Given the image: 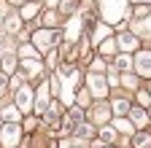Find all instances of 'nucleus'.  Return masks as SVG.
Returning a JSON list of instances; mask_svg holds the SVG:
<instances>
[{
	"label": "nucleus",
	"instance_id": "obj_1",
	"mask_svg": "<svg viewBox=\"0 0 151 148\" xmlns=\"http://www.w3.org/2000/svg\"><path fill=\"white\" fill-rule=\"evenodd\" d=\"M100 8V22L105 24H124V19L129 16V0H97Z\"/></svg>",
	"mask_w": 151,
	"mask_h": 148
},
{
	"label": "nucleus",
	"instance_id": "obj_2",
	"mask_svg": "<svg viewBox=\"0 0 151 148\" xmlns=\"http://www.w3.org/2000/svg\"><path fill=\"white\" fill-rule=\"evenodd\" d=\"M60 41H62V30H54V27H41L32 32V43L38 46V51H51L57 49Z\"/></svg>",
	"mask_w": 151,
	"mask_h": 148
},
{
	"label": "nucleus",
	"instance_id": "obj_3",
	"mask_svg": "<svg viewBox=\"0 0 151 148\" xmlns=\"http://www.w3.org/2000/svg\"><path fill=\"white\" fill-rule=\"evenodd\" d=\"M22 135H24V129L19 121H3V127H0V145L3 148H19Z\"/></svg>",
	"mask_w": 151,
	"mask_h": 148
},
{
	"label": "nucleus",
	"instance_id": "obj_4",
	"mask_svg": "<svg viewBox=\"0 0 151 148\" xmlns=\"http://www.w3.org/2000/svg\"><path fill=\"white\" fill-rule=\"evenodd\" d=\"M86 89H89V94H92V97L105 100L111 86H108V78L103 76V73H94V70H89V76H86Z\"/></svg>",
	"mask_w": 151,
	"mask_h": 148
},
{
	"label": "nucleus",
	"instance_id": "obj_5",
	"mask_svg": "<svg viewBox=\"0 0 151 148\" xmlns=\"http://www.w3.org/2000/svg\"><path fill=\"white\" fill-rule=\"evenodd\" d=\"M132 70H135V76L151 81V49H143V51L138 49V54L132 57Z\"/></svg>",
	"mask_w": 151,
	"mask_h": 148
},
{
	"label": "nucleus",
	"instance_id": "obj_6",
	"mask_svg": "<svg viewBox=\"0 0 151 148\" xmlns=\"http://www.w3.org/2000/svg\"><path fill=\"white\" fill-rule=\"evenodd\" d=\"M16 108L22 110V113H32V108H35V94H32V86L24 84V86H19L16 89Z\"/></svg>",
	"mask_w": 151,
	"mask_h": 148
},
{
	"label": "nucleus",
	"instance_id": "obj_7",
	"mask_svg": "<svg viewBox=\"0 0 151 148\" xmlns=\"http://www.w3.org/2000/svg\"><path fill=\"white\" fill-rule=\"evenodd\" d=\"M111 24H105V22H92L89 24V43L92 46H100L103 41H108L111 38Z\"/></svg>",
	"mask_w": 151,
	"mask_h": 148
},
{
	"label": "nucleus",
	"instance_id": "obj_8",
	"mask_svg": "<svg viewBox=\"0 0 151 148\" xmlns=\"http://www.w3.org/2000/svg\"><path fill=\"white\" fill-rule=\"evenodd\" d=\"M116 46H119V51L132 54V51L140 49V38H138L135 32H119V35H116Z\"/></svg>",
	"mask_w": 151,
	"mask_h": 148
},
{
	"label": "nucleus",
	"instance_id": "obj_9",
	"mask_svg": "<svg viewBox=\"0 0 151 148\" xmlns=\"http://www.w3.org/2000/svg\"><path fill=\"white\" fill-rule=\"evenodd\" d=\"M81 27H84L81 16H68V24H65V32H62V38H65L68 43H76V41L81 38Z\"/></svg>",
	"mask_w": 151,
	"mask_h": 148
},
{
	"label": "nucleus",
	"instance_id": "obj_10",
	"mask_svg": "<svg viewBox=\"0 0 151 148\" xmlns=\"http://www.w3.org/2000/svg\"><path fill=\"white\" fill-rule=\"evenodd\" d=\"M111 113H113L111 105H108V102H100V105H94V108L89 110V121H92V124H97V127H103V124L111 119Z\"/></svg>",
	"mask_w": 151,
	"mask_h": 148
},
{
	"label": "nucleus",
	"instance_id": "obj_11",
	"mask_svg": "<svg viewBox=\"0 0 151 148\" xmlns=\"http://www.w3.org/2000/svg\"><path fill=\"white\" fill-rule=\"evenodd\" d=\"M129 121L135 124V129H148L151 127V116H148V110L146 108H129Z\"/></svg>",
	"mask_w": 151,
	"mask_h": 148
},
{
	"label": "nucleus",
	"instance_id": "obj_12",
	"mask_svg": "<svg viewBox=\"0 0 151 148\" xmlns=\"http://www.w3.org/2000/svg\"><path fill=\"white\" fill-rule=\"evenodd\" d=\"M19 65H22V73H24V78H38V76H41V73L46 70V65L41 62V59H22V62H19Z\"/></svg>",
	"mask_w": 151,
	"mask_h": 148
},
{
	"label": "nucleus",
	"instance_id": "obj_13",
	"mask_svg": "<svg viewBox=\"0 0 151 148\" xmlns=\"http://www.w3.org/2000/svg\"><path fill=\"white\" fill-rule=\"evenodd\" d=\"M49 92H51L49 81H43L41 86H38V94H35V113H43V110L49 108Z\"/></svg>",
	"mask_w": 151,
	"mask_h": 148
},
{
	"label": "nucleus",
	"instance_id": "obj_14",
	"mask_svg": "<svg viewBox=\"0 0 151 148\" xmlns=\"http://www.w3.org/2000/svg\"><path fill=\"white\" fill-rule=\"evenodd\" d=\"M41 8H43L41 0H27V3L22 6V11H19V16H22L24 22H30V19H35V16H41Z\"/></svg>",
	"mask_w": 151,
	"mask_h": 148
},
{
	"label": "nucleus",
	"instance_id": "obj_15",
	"mask_svg": "<svg viewBox=\"0 0 151 148\" xmlns=\"http://www.w3.org/2000/svg\"><path fill=\"white\" fill-rule=\"evenodd\" d=\"M97 54H100L103 59H113V57H116V54H119V46H116V38H113V35H111L108 41H103V43L97 46Z\"/></svg>",
	"mask_w": 151,
	"mask_h": 148
},
{
	"label": "nucleus",
	"instance_id": "obj_16",
	"mask_svg": "<svg viewBox=\"0 0 151 148\" xmlns=\"http://www.w3.org/2000/svg\"><path fill=\"white\" fill-rule=\"evenodd\" d=\"M132 32H135L138 38H151V14L132 22Z\"/></svg>",
	"mask_w": 151,
	"mask_h": 148
},
{
	"label": "nucleus",
	"instance_id": "obj_17",
	"mask_svg": "<svg viewBox=\"0 0 151 148\" xmlns=\"http://www.w3.org/2000/svg\"><path fill=\"white\" fill-rule=\"evenodd\" d=\"M19 59H41V51L35 43H22L19 46Z\"/></svg>",
	"mask_w": 151,
	"mask_h": 148
},
{
	"label": "nucleus",
	"instance_id": "obj_18",
	"mask_svg": "<svg viewBox=\"0 0 151 148\" xmlns=\"http://www.w3.org/2000/svg\"><path fill=\"white\" fill-rule=\"evenodd\" d=\"M113 129H116L119 135H132V132H135V124H132L129 119H122V116H116V119H113Z\"/></svg>",
	"mask_w": 151,
	"mask_h": 148
},
{
	"label": "nucleus",
	"instance_id": "obj_19",
	"mask_svg": "<svg viewBox=\"0 0 151 148\" xmlns=\"http://www.w3.org/2000/svg\"><path fill=\"white\" fill-rule=\"evenodd\" d=\"M0 119H3V121H19V119H22V110L16 108V102H14V105H3Z\"/></svg>",
	"mask_w": 151,
	"mask_h": 148
},
{
	"label": "nucleus",
	"instance_id": "obj_20",
	"mask_svg": "<svg viewBox=\"0 0 151 148\" xmlns=\"http://www.w3.org/2000/svg\"><path fill=\"white\" fill-rule=\"evenodd\" d=\"M132 148H151V135L146 129H138L135 137H132Z\"/></svg>",
	"mask_w": 151,
	"mask_h": 148
},
{
	"label": "nucleus",
	"instance_id": "obj_21",
	"mask_svg": "<svg viewBox=\"0 0 151 148\" xmlns=\"http://www.w3.org/2000/svg\"><path fill=\"white\" fill-rule=\"evenodd\" d=\"M111 110H113V113H116V116H124V113H129V102L119 94V97H113V102H111Z\"/></svg>",
	"mask_w": 151,
	"mask_h": 148
},
{
	"label": "nucleus",
	"instance_id": "obj_22",
	"mask_svg": "<svg viewBox=\"0 0 151 148\" xmlns=\"http://www.w3.org/2000/svg\"><path fill=\"white\" fill-rule=\"evenodd\" d=\"M22 16H19V14H11V16H6V22H3V27L8 30V32H19V30H22Z\"/></svg>",
	"mask_w": 151,
	"mask_h": 148
},
{
	"label": "nucleus",
	"instance_id": "obj_23",
	"mask_svg": "<svg viewBox=\"0 0 151 148\" xmlns=\"http://www.w3.org/2000/svg\"><path fill=\"white\" fill-rule=\"evenodd\" d=\"M116 135H119V132H116L113 127H100V135H97V137H100V145H111L113 140H116Z\"/></svg>",
	"mask_w": 151,
	"mask_h": 148
},
{
	"label": "nucleus",
	"instance_id": "obj_24",
	"mask_svg": "<svg viewBox=\"0 0 151 148\" xmlns=\"http://www.w3.org/2000/svg\"><path fill=\"white\" fill-rule=\"evenodd\" d=\"M113 62H116V67H119V70H124V73H129V70H132V57H129V54H124V51H119L116 57H113Z\"/></svg>",
	"mask_w": 151,
	"mask_h": 148
},
{
	"label": "nucleus",
	"instance_id": "obj_25",
	"mask_svg": "<svg viewBox=\"0 0 151 148\" xmlns=\"http://www.w3.org/2000/svg\"><path fill=\"white\" fill-rule=\"evenodd\" d=\"M135 100H138V105H140V108H151V94H148V92L138 89V92H135Z\"/></svg>",
	"mask_w": 151,
	"mask_h": 148
},
{
	"label": "nucleus",
	"instance_id": "obj_26",
	"mask_svg": "<svg viewBox=\"0 0 151 148\" xmlns=\"http://www.w3.org/2000/svg\"><path fill=\"white\" fill-rule=\"evenodd\" d=\"M151 14V6H135L132 8V16H135V19H143V16H148Z\"/></svg>",
	"mask_w": 151,
	"mask_h": 148
},
{
	"label": "nucleus",
	"instance_id": "obj_27",
	"mask_svg": "<svg viewBox=\"0 0 151 148\" xmlns=\"http://www.w3.org/2000/svg\"><path fill=\"white\" fill-rule=\"evenodd\" d=\"M92 132H94V129L89 124H78V127H76V137H89Z\"/></svg>",
	"mask_w": 151,
	"mask_h": 148
},
{
	"label": "nucleus",
	"instance_id": "obj_28",
	"mask_svg": "<svg viewBox=\"0 0 151 148\" xmlns=\"http://www.w3.org/2000/svg\"><path fill=\"white\" fill-rule=\"evenodd\" d=\"M89 97H92V94H89V89L84 86V89L78 92V108H86V105H89Z\"/></svg>",
	"mask_w": 151,
	"mask_h": 148
},
{
	"label": "nucleus",
	"instance_id": "obj_29",
	"mask_svg": "<svg viewBox=\"0 0 151 148\" xmlns=\"http://www.w3.org/2000/svg\"><path fill=\"white\" fill-rule=\"evenodd\" d=\"M35 127H38V116H35V113H30V116H27V121H24V127H22V129H27V132H32V129H35Z\"/></svg>",
	"mask_w": 151,
	"mask_h": 148
},
{
	"label": "nucleus",
	"instance_id": "obj_30",
	"mask_svg": "<svg viewBox=\"0 0 151 148\" xmlns=\"http://www.w3.org/2000/svg\"><path fill=\"white\" fill-rule=\"evenodd\" d=\"M43 22H46V27H54L57 22H60V16H57L54 11H46V16H43Z\"/></svg>",
	"mask_w": 151,
	"mask_h": 148
},
{
	"label": "nucleus",
	"instance_id": "obj_31",
	"mask_svg": "<svg viewBox=\"0 0 151 148\" xmlns=\"http://www.w3.org/2000/svg\"><path fill=\"white\" fill-rule=\"evenodd\" d=\"M92 70H94V73H103V70H105V59H103V57L92 59Z\"/></svg>",
	"mask_w": 151,
	"mask_h": 148
},
{
	"label": "nucleus",
	"instance_id": "obj_32",
	"mask_svg": "<svg viewBox=\"0 0 151 148\" xmlns=\"http://www.w3.org/2000/svg\"><path fill=\"white\" fill-rule=\"evenodd\" d=\"M3 65H6V70H14V65H16V59H14V57H6V59H3Z\"/></svg>",
	"mask_w": 151,
	"mask_h": 148
},
{
	"label": "nucleus",
	"instance_id": "obj_33",
	"mask_svg": "<svg viewBox=\"0 0 151 148\" xmlns=\"http://www.w3.org/2000/svg\"><path fill=\"white\" fill-rule=\"evenodd\" d=\"M8 86V76H6V73H0V92H3Z\"/></svg>",
	"mask_w": 151,
	"mask_h": 148
},
{
	"label": "nucleus",
	"instance_id": "obj_34",
	"mask_svg": "<svg viewBox=\"0 0 151 148\" xmlns=\"http://www.w3.org/2000/svg\"><path fill=\"white\" fill-rule=\"evenodd\" d=\"M132 6H151V0H129Z\"/></svg>",
	"mask_w": 151,
	"mask_h": 148
},
{
	"label": "nucleus",
	"instance_id": "obj_35",
	"mask_svg": "<svg viewBox=\"0 0 151 148\" xmlns=\"http://www.w3.org/2000/svg\"><path fill=\"white\" fill-rule=\"evenodd\" d=\"M27 0H8V6H24Z\"/></svg>",
	"mask_w": 151,
	"mask_h": 148
},
{
	"label": "nucleus",
	"instance_id": "obj_36",
	"mask_svg": "<svg viewBox=\"0 0 151 148\" xmlns=\"http://www.w3.org/2000/svg\"><path fill=\"white\" fill-rule=\"evenodd\" d=\"M57 3H60V0H46V6H51V8H54Z\"/></svg>",
	"mask_w": 151,
	"mask_h": 148
},
{
	"label": "nucleus",
	"instance_id": "obj_37",
	"mask_svg": "<svg viewBox=\"0 0 151 148\" xmlns=\"http://www.w3.org/2000/svg\"><path fill=\"white\" fill-rule=\"evenodd\" d=\"M97 148H111V145H97Z\"/></svg>",
	"mask_w": 151,
	"mask_h": 148
},
{
	"label": "nucleus",
	"instance_id": "obj_38",
	"mask_svg": "<svg viewBox=\"0 0 151 148\" xmlns=\"http://www.w3.org/2000/svg\"><path fill=\"white\" fill-rule=\"evenodd\" d=\"M0 27H3V16H0Z\"/></svg>",
	"mask_w": 151,
	"mask_h": 148
},
{
	"label": "nucleus",
	"instance_id": "obj_39",
	"mask_svg": "<svg viewBox=\"0 0 151 148\" xmlns=\"http://www.w3.org/2000/svg\"><path fill=\"white\" fill-rule=\"evenodd\" d=\"M0 127H3V119H0Z\"/></svg>",
	"mask_w": 151,
	"mask_h": 148
},
{
	"label": "nucleus",
	"instance_id": "obj_40",
	"mask_svg": "<svg viewBox=\"0 0 151 148\" xmlns=\"http://www.w3.org/2000/svg\"><path fill=\"white\" fill-rule=\"evenodd\" d=\"M148 116H151V108H148Z\"/></svg>",
	"mask_w": 151,
	"mask_h": 148
}]
</instances>
